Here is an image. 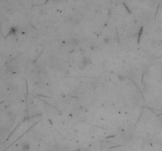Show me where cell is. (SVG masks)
<instances>
[{
	"instance_id": "1",
	"label": "cell",
	"mask_w": 162,
	"mask_h": 151,
	"mask_svg": "<svg viewBox=\"0 0 162 151\" xmlns=\"http://www.w3.org/2000/svg\"><path fill=\"white\" fill-rule=\"evenodd\" d=\"M30 150V146H29V143H25L23 145H22V151H29Z\"/></svg>"
},
{
	"instance_id": "2",
	"label": "cell",
	"mask_w": 162,
	"mask_h": 151,
	"mask_svg": "<svg viewBox=\"0 0 162 151\" xmlns=\"http://www.w3.org/2000/svg\"><path fill=\"white\" fill-rule=\"evenodd\" d=\"M40 14H41V15L45 14V10H40Z\"/></svg>"
},
{
	"instance_id": "3",
	"label": "cell",
	"mask_w": 162,
	"mask_h": 151,
	"mask_svg": "<svg viewBox=\"0 0 162 151\" xmlns=\"http://www.w3.org/2000/svg\"><path fill=\"white\" fill-rule=\"evenodd\" d=\"M104 40V42L106 43H108L109 42V39H108V37H105Z\"/></svg>"
}]
</instances>
